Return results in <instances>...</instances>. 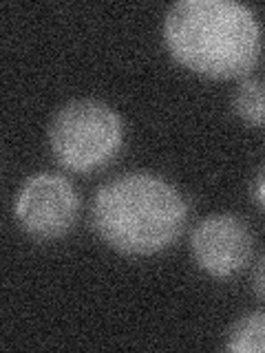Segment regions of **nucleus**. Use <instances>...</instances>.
<instances>
[{"mask_svg":"<svg viewBox=\"0 0 265 353\" xmlns=\"http://www.w3.org/2000/svg\"><path fill=\"white\" fill-rule=\"evenodd\" d=\"M173 58L199 75H246L259 58L261 27L254 11L235 0H179L164 18Z\"/></svg>","mask_w":265,"mask_h":353,"instance_id":"nucleus-1","label":"nucleus"},{"mask_svg":"<svg viewBox=\"0 0 265 353\" xmlns=\"http://www.w3.org/2000/svg\"><path fill=\"white\" fill-rule=\"evenodd\" d=\"M188 219L181 192L153 172H126L106 181L93 196V228L110 248L148 256L179 239Z\"/></svg>","mask_w":265,"mask_h":353,"instance_id":"nucleus-2","label":"nucleus"},{"mask_svg":"<svg viewBox=\"0 0 265 353\" xmlns=\"http://www.w3.org/2000/svg\"><path fill=\"white\" fill-rule=\"evenodd\" d=\"M124 141L121 117L99 99H73L53 115L49 148L71 172H93L115 159Z\"/></svg>","mask_w":265,"mask_h":353,"instance_id":"nucleus-3","label":"nucleus"},{"mask_svg":"<svg viewBox=\"0 0 265 353\" xmlns=\"http://www.w3.org/2000/svg\"><path fill=\"white\" fill-rule=\"evenodd\" d=\"M80 214V196L62 174L38 172L20 185L14 201V216L27 234L58 239L69 232Z\"/></svg>","mask_w":265,"mask_h":353,"instance_id":"nucleus-4","label":"nucleus"},{"mask_svg":"<svg viewBox=\"0 0 265 353\" xmlns=\"http://www.w3.org/2000/svg\"><path fill=\"white\" fill-rule=\"evenodd\" d=\"M190 252L206 274L226 279L241 272L252 256L250 228L235 214H213L193 228Z\"/></svg>","mask_w":265,"mask_h":353,"instance_id":"nucleus-5","label":"nucleus"},{"mask_svg":"<svg viewBox=\"0 0 265 353\" xmlns=\"http://www.w3.org/2000/svg\"><path fill=\"white\" fill-rule=\"evenodd\" d=\"M224 349L232 353H265V312L237 318L224 336Z\"/></svg>","mask_w":265,"mask_h":353,"instance_id":"nucleus-6","label":"nucleus"},{"mask_svg":"<svg viewBox=\"0 0 265 353\" xmlns=\"http://www.w3.org/2000/svg\"><path fill=\"white\" fill-rule=\"evenodd\" d=\"M232 108L235 113L248 121L250 126H263L265 124V84L257 77H246L235 95H232Z\"/></svg>","mask_w":265,"mask_h":353,"instance_id":"nucleus-7","label":"nucleus"},{"mask_svg":"<svg viewBox=\"0 0 265 353\" xmlns=\"http://www.w3.org/2000/svg\"><path fill=\"white\" fill-rule=\"evenodd\" d=\"M250 194L263 210H265V165L254 174V179L250 183Z\"/></svg>","mask_w":265,"mask_h":353,"instance_id":"nucleus-8","label":"nucleus"},{"mask_svg":"<svg viewBox=\"0 0 265 353\" xmlns=\"http://www.w3.org/2000/svg\"><path fill=\"white\" fill-rule=\"evenodd\" d=\"M252 287L254 292L259 294V298L265 301V254L259 259V263L254 265V272H252Z\"/></svg>","mask_w":265,"mask_h":353,"instance_id":"nucleus-9","label":"nucleus"}]
</instances>
